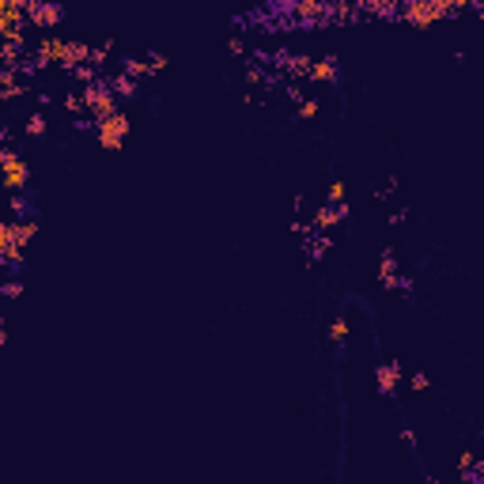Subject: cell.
<instances>
[{
  "label": "cell",
  "instance_id": "25",
  "mask_svg": "<svg viewBox=\"0 0 484 484\" xmlns=\"http://www.w3.org/2000/svg\"><path fill=\"white\" fill-rule=\"evenodd\" d=\"M330 201H337V204L344 201V186H341V182H330Z\"/></svg>",
  "mask_w": 484,
  "mask_h": 484
},
{
  "label": "cell",
  "instance_id": "7",
  "mask_svg": "<svg viewBox=\"0 0 484 484\" xmlns=\"http://www.w3.org/2000/svg\"><path fill=\"white\" fill-rule=\"evenodd\" d=\"M60 4H49V0H38V8H34V12L27 15L31 19V27H38V31H49V27H57L60 23Z\"/></svg>",
  "mask_w": 484,
  "mask_h": 484
},
{
  "label": "cell",
  "instance_id": "13",
  "mask_svg": "<svg viewBox=\"0 0 484 484\" xmlns=\"http://www.w3.org/2000/svg\"><path fill=\"white\" fill-rule=\"evenodd\" d=\"M378 284H382V288H397V284H401L397 265H394V250H386V254H382V265H378Z\"/></svg>",
  "mask_w": 484,
  "mask_h": 484
},
{
  "label": "cell",
  "instance_id": "5",
  "mask_svg": "<svg viewBox=\"0 0 484 484\" xmlns=\"http://www.w3.org/2000/svg\"><path fill=\"white\" fill-rule=\"evenodd\" d=\"M23 250H27V242H23V235H19V223H0V261L12 265V269H19Z\"/></svg>",
  "mask_w": 484,
  "mask_h": 484
},
{
  "label": "cell",
  "instance_id": "11",
  "mask_svg": "<svg viewBox=\"0 0 484 484\" xmlns=\"http://www.w3.org/2000/svg\"><path fill=\"white\" fill-rule=\"evenodd\" d=\"M19 68H0V99H19L23 83H19Z\"/></svg>",
  "mask_w": 484,
  "mask_h": 484
},
{
  "label": "cell",
  "instance_id": "29",
  "mask_svg": "<svg viewBox=\"0 0 484 484\" xmlns=\"http://www.w3.org/2000/svg\"><path fill=\"white\" fill-rule=\"evenodd\" d=\"M246 80L250 83H261V68H246Z\"/></svg>",
  "mask_w": 484,
  "mask_h": 484
},
{
  "label": "cell",
  "instance_id": "27",
  "mask_svg": "<svg viewBox=\"0 0 484 484\" xmlns=\"http://www.w3.org/2000/svg\"><path fill=\"white\" fill-rule=\"evenodd\" d=\"M227 49H231L235 57H242V54H246V46H242V38H231V42H227Z\"/></svg>",
  "mask_w": 484,
  "mask_h": 484
},
{
  "label": "cell",
  "instance_id": "26",
  "mask_svg": "<svg viewBox=\"0 0 484 484\" xmlns=\"http://www.w3.org/2000/svg\"><path fill=\"white\" fill-rule=\"evenodd\" d=\"M12 212H19V216H27V201H23V197H19V193H15V197H12Z\"/></svg>",
  "mask_w": 484,
  "mask_h": 484
},
{
  "label": "cell",
  "instance_id": "30",
  "mask_svg": "<svg viewBox=\"0 0 484 484\" xmlns=\"http://www.w3.org/2000/svg\"><path fill=\"white\" fill-rule=\"evenodd\" d=\"M4 341H8V333H4V330H0V344H4Z\"/></svg>",
  "mask_w": 484,
  "mask_h": 484
},
{
  "label": "cell",
  "instance_id": "20",
  "mask_svg": "<svg viewBox=\"0 0 484 484\" xmlns=\"http://www.w3.org/2000/svg\"><path fill=\"white\" fill-rule=\"evenodd\" d=\"M72 76H76L80 83H95V65H76Z\"/></svg>",
  "mask_w": 484,
  "mask_h": 484
},
{
  "label": "cell",
  "instance_id": "22",
  "mask_svg": "<svg viewBox=\"0 0 484 484\" xmlns=\"http://www.w3.org/2000/svg\"><path fill=\"white\" fill-rule=\"evenodd\" d=\"M0 291H4L8 299H19L23 296V284L19 280H8V284H0Z\"/></svg>",
  "mask_w": 484,
  "mask_h": 484
},
{
  "label": "cell",
  "instance_id": "2",
  "mask_svg": "<svg viewBox=\"0 0 484 484\" xmlns=\"http://www.w3.org/2000/svg\"><path fill=\"white\" fill-rule=\"evenodd\" d=\"M95 136H99V144L102 148H121V140L129 136V118L121 114V110H114V114H106V118H95Z\"/></svg>",
  "mask_w": 484,
  "mask_h": 484
},
{
  "label": "cell",
  "instance_id": "18",
  "mask_svg": "<svg viewBox=\"0 0 484 484\" xmlns=\"http://www.w3.org/2000/svg\"><path fill=\"white\" fill-rule=\"evenodd\" d=\"M330 246H333V239H330V235H318V239L310 242L307 250H310V257H322V254H325V250H330Z\"/></svg>",
  "mask_w": 484,
  "mask_h": 484
},
{
  "label": "cell",
  "instance_id": "28",
  "mask_svg": "<svg viewBox=\"0 0 484 484\" xmlns=\"http://www.w3.org/2000/svg\"><path fill=\"white\" fill-rule=\"evenodd\" d=\"M428 375H412V390H428Z\"/></svg>",
  "mask_w": 484,
  "mask_h": 484
},
{
  "label": "cell",
  "instance_id": "24",
  "mask_svg": "<svg viewBox=\"0 0 484 484\" xmlns=\"http://www.w3.org/2000/svg\"><path fill=\"white\" fill-rule=\"evenodd\" d=\"M65 110H72V114H80V110H83V99H80V95H68V99H65Z\"/></svg>",
  "mask_w": 484,
  "mask_h": 484
},
{
  "label": "cell",
  "instance_id": "9",
  "mask_svg": "<svg viewBox=\"0 0 484 484\" xmlns=\"http://www.w3.org/2000/svg\"><path fill=\"white\" fill-rule=\"evenodd\" d=\"M397 378H401V367H397V363H382V367L375 371L378 394H394L397 390Z\"/></svg>",
  "mask_w": 484,
  "mask_h": 484
},
{
  "label": "cell",
  "instance_id": "14",
  "mask_svg": "<svg viewBox=\"0 0 484 484\" xmlns=\"http://www.w3.org/2000/svg\"><path fill=\"white\" fill-rule=\"evenodd\" d=\"M110 91L121 95V99H133V95H136V80H133V76H125V72H121L118 80L110 83Z\"/></svg>",
  "mask_w": 484,
  "mask_h": 484
},
{
  "label": "cell",
  "instance_id": "31",
  "mask_svg": "<svg viewBox=\"0 0 484 484\" xmlns=\"http://www.w3.org/2000/svg\"><path fill=\"white\" fill-rule=\"evenodd\" d=\"M0 223H4V220H0Z\"/></svg>",
  "mask_w": 484,
  "mask_h": 484
},
{
  "label": "cell",
  "instance_id": "19",
  "mask_svg": "<svg viewBox=\"0 0 484 484\" xmlns=\"http://www.w3.org/2000/svg\"><path fill=\"white\" fill-rule=\"evenodd\" d=\"M144 65H148V76H152V72H163V68L170 65V57H167V54H152L148 60H144Z\"/></svg>",
  "mask_w": 484,
  "mask_h": 484
},
{
  "label": "cell",
  "instance_id": "23",
  "mask_svg": "<svg viewBox=\"0 0 484 484\" xmlns=\"http://www.w3.org/2000/svg\"><path fill=\"white\" fill-rule=\"evenodd\" d=\"M314 114H318V102H314V99L299 102V118H314Z\"/></svg>",
  "mask_w": 484,
  "mask_h": 484
},
{
  "label": "cell",
  "instance_id": "16",
  "mask_svg": "<svg viewBox=\"0 0 484 484\" xmlns=\"http://www.w3.org/2000/svg\"><path fill=\"white\" fill-rule=\"evenodd\" d=\"M344 337H348V322H344V318H337V322L330 325V341L333 344H344Z\"/></svg>",
  "mask_w": 484,
  "mask_h": 484
},
{
  "label": "cell",
  "instance_id": "21",
  "mask_svg": "<svg viewBox=\"0 0 484 484\" xmlns=\"http://www.w3.org/2000/svg\"><path fill=\"white\" fill-rule=\"evenodd\" d=\"M106 57H110V46H99V49H91V54H88V60H91L95 68H102V65H106Z\"/></svg>",
  "mask_w": 484,
  "mask_h": 484
},
{
  "label": "cell",
  "instance_id": "10",
  "mask_svg": "<svg viewBox=\"0 0 484 484\" xmlns=\"http://www.w3.org/2000/svg\"><path fill=\"white\" fill-rule=\"evenodd\" d=\"M344 216H348V204H337V209H318L314 212V227H322V231H330V227H337V223L344 220Z\"/></svg>",
  "mask_w": 484,
  "mask_h": 484
},
{
  "label": "cell",
  "instance_id": "4",
  "mask_svg": "<svg viewBox=\"0 0 484 484\" xmlns=\"http://www.w3.org/2000/svg\"><path fill=\"white\" fill-rule=\"evenodd\" d=\"M80 99H83V106L91 110V121L95 118H106V114H114L118 110V95L106 88V83H83V91H80Z\"/></svg>",
  "mask_w": 484,
  "mask_h": 484
},
{
  "label": "cell",
  "instance_id": "3",
  "mask_svg": "<svg viewBox=\"0 0 484 484\" xmlns=\"http://www.w3.org/2000/svg\"><path fill=\"white\" fill-rule=\"evenodd\" d=\"M27 178H31V167L23 163V155L12 152V148H0V182H4L12 193H19V189L27 186Z\"/></svg>",
  "mask_w": 484,
  "mask_h": 484
},
{
  "label": "cell",
  "instance_id": "6",
  "mask_svg": "<svg viewBox=\"0 0 484 484\" xmlns=\"http://www.w3.org/2000/svg\"><path fill=\"white\" fill-rule=\"evenodd\" d=\"M88 54H91L88 42H60V38H54V60H60V68H68V72H72L76 65H83Z\"/></svg>",
  "mask_w": 484,
  "mask_h": 484
},
{
  "label": "cell",
  "instance_id": "8",
  "mask_svg": "<svg viewBox=\"0 0 484 484\" xmlns=\"http://www.w3.org/2000/svg\"><path fill=\"white\" fill-rule=\"evenodd\" d=\"M291 12L299 23H318L325 19V0H291Z\"/></svg>",
  "mask_w": 484,
  "mask_h": 484
},
{
  "label": "cell",
  "instance_id": "17",
  "mask_svg": "<svg viewBox=\"0 0 484 484\" xmlns=\"http://www.w3.org/2000/svg\"><path fill=\"white\" fill-rule=\"evenodd\" d=\"M23 129H27V136H42V133H46V118H42V114H31Z\"/></svg>",
  "mask_w": 484,
  "mask_h": 484
},
{
  "label": "cell",
  "instance_id": "15",
  "mask_svg": "<svg viewBox=\"0 0 484 484\" xmlns=\"http://www.w3.org/2000/svg\"><path fill=\"white\" fill-rule=\"evenodd\" d=\"M121 72L133 76V80H140V76H148V65H144V60H125V65H121Z\"/></svg>",
  "mask_w": 484,
  "mask_h": 484
},
{
  "label": "cell",
  "instance_id": "12",
  "mask_svg": "<svg viewBox=\"0 0 484 484\" xmlns=\"http://www.w3.org/2000/svg\"><path fill=\"white\" fill-rule=\"evenodd\" d=\"M310 80H318V83H333L337 80V65H333V57H322V60H310Z\"/></svg>",
  "mask_w": 484,
  "mask_h": 484
},
{
  "label": "cell",
  "instance_id": "1",
  "mask_svg": "<svg viewBox=\"0 0 484 484\" xmlns=\"http://www.w3.org/2000/svg\"><path fill=\"white\" fill-rule=\"evenodd\" d=\"M401 19L412 23V27H431L439 19H451V8L443 0H412V4L401 8Z\"/></svg>",
  "mask_w": 484,
  "mask_h": 484
}]
</instances>
